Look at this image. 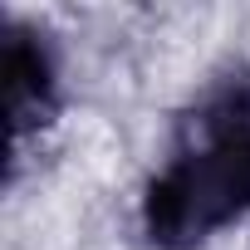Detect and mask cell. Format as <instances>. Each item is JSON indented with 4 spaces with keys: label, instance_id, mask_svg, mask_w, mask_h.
<instances>
[{
    "label": "cell",
    "instance_id": "cell-2",
    "mask_svg": "<svg viewBox=\"0 0 250 250\" xmlns=\"http://www.w3.org/2000/svg\"><path fill=\"white\" fill-rule=\"evenodd\" d=\"M5 93H10V128L15 138L35 133L54 113V59L30 30H10L5 40Z\"/></svg>",
    "mask_w": 250,
    "mask_h": 250
},
{
    "label": "cell",
    "instance_id": "cell-1",
    "mask_svg": "<svg viewBox=\"0 0 250 250\" xmlns=\"http://www.w3.org/2000/svg\"><path fill=\"white\" fill-rule=\"evenodd\" d=\"M250 211V123H226L201 152L177 157L143 196V230L162 250H191Z\"/></svg>",
    "mask_w": 250,
    "mask_h": 250
}]
</instances>
